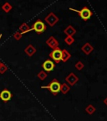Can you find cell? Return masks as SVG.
I'll list each match as a JSON object with an SVG mask.
<instances>
[{"label":"cell","mask_w":107,"mask_h":121,"mask_svg":"<svg viewBox=\"0 0 107 121\" xmlns=\"http://www.w3.org/2000/svg\"><path fill=\"white\" fill-rule=\"evenodd\" d=\"M71 57V55L70 54V52L67 51V50H63L62 51V58H61V60L64 61V62H66Z\"/></svg>","instance_id":"13"},{"label":"cell","mask_w":107,"mask_h":121,"mask_svg":"<svg viewBox=\"0 0 107 121\" xmlns=\"http://www.w3.org/2000/svg\"><path fill=\"white\" fill-rule=\"evenodd\" d=\"M93 50H94V48H93V46L90 43L85 44L82 46V48H81V51L85 53V55H90V53L93 51Z\"/></svg>","instance_id":"10"},{"label":"cell","mask_w":107,"mask_h":121,"mask_svg":"<svg viewBox=\"0 0 107 121\" xmlns=\"http://www.w3.org/2000/svg\"><path fill=\"white\" fill-rule=\"evenodd\" d=\"M19 29H20L21 34H24V33L28 32V31H29V30H31V29L28 26V25H27V24H23Z\"/></svg>","instance_id":"16"},{"label":"cell","mask_w":107,"mask_h":121,"mask_svg":"<svg viewBox=\"0 0 107 121\" xmlns=\"http://www.w3.org/2000/svg\"><path fill=\"white\" fill-rule=\"evenodd\" d=\"M95 106L92 105V104H90V105H88L85 108V111H86V113H88V114H93V113L95 112Z\"/></svg>","instance_id":"15"},{"label":"cell","mask_w":107,"mask_h":121,"mask_svg":"<svg viewBox=\"0 0 107 121\" xmlns=\"http://www.w3.org/2000/svg\"><path fill=\"white\" fill-rule=\"evenodd\" d=\"M70 10L78 13L79 14V16H80L81 19H84V20H85V21L88 20V19L91 17V15H92L91 11H90L88 8H86V7L83 8L81 10H76V9H70Z\"/></svg>","instance_id":"2"},{"label":"cell","mask_w":107,"mask_h":121,"mask_svg":"<svg viewBox=\"0 0 107 121\" xmlns=\"http://www.w3.org/2000/svg\"><path fill=\"white\" fill-rule=\"evenodd\" d=\"M64 33H65L68 36H73L76 33V30H75V29L74 28L73 26L70 25V26H68L67 28L64 30Z\"/></svg>","instance_id":"12"},{"label":"cell","mask_w":107,"mask_h":121,"mask_svg":"<svg viewBox=\"0 0 107 121\" xmlns=\"http://www.w3.org/2000/svg\"><path fill=\"white\" fill-rule=\"evenodd\" d=\"M49 56L55 60L56 63H59L61 60V58H62V51L58 49H55L52 51V52L49 54Z\"/></svg>","instance_id":"4"},{"label":"cell","mask_w":107,"mask_h":121,"mask_svg":"<svg viewBox=\"0 0 107 121\" xmlns=\"http://www.w3.org/2000/svg\"><path fill=\"white\" fill-rule=\"evenodd\" d=\"M64 41H65V43L67 44V45H70L75 42V39L73 38V36H68L67 35V37L64 39Z\"/></svg>","instance_id":"18"},{"label":"cell","mask_w":107,"mask_h":121,"mask_svg":"<svg viewBox=\"0 0 107 121\" xmlns=\"http://www.w3.org/2000/svg\"><path fill=\"white\" fill-rule=\"evenodd\" d=\"M104 104H105V105L107 106V97H106V98H105V100H104Z\"/></svg>","instance_id":"23"},{"label":"cell","mask_w":107,"mask_h":121,"mask_svg":"<svg viewBox=\"0 0 107 121\" xmlns=\"http://www.w3.org/2000/svg\"><path fill=\"white\" fill-rule=\"evenodd\" d=\"M12 97H13V95H12L11 92L8 89H4L0 93V99L5 103L8 102L12 98Z\"/></svg>","instance_id":"6"},{"label":"cell","mask_w":107,"mask_h":121,"mask_svg":"<svg viewBox=\"0 0 107 121\" xmlns=\"http://www.w3.org/2000/svg\"><path fill=\"white\" fill-rule=\"evenodd\" d=\"M46 44L49 45V47L52 48V49L55 50V49H58V46H59V42L56 40L55 37H49L47 40H46Z\"/></svg>","instance_id":"9"},{"label":"cell","mask_w":107,"mask_h":121,"mask_svg":"<svg viewBox=\"0 0 107 121\" xmlns=\"http://www.w3.org/2000/svg\"><path fill=\"white\" fill-rule=\"evenodd\" d=\"M42 67L44 68V70L46 72H51L54 70L55 68V64L51 60H46L42 64Z\"/></svg>","instance_id":"8"},{"label":"cell","mask_w":107,"mask_h":121,"mask_svg":"<svg viewBox=\"0 0 107 121\" xmlns=\"http://www.w3.org/2000/svg\"><path fill=\"white\" fill-rule=\"evenodd\" d=\"M32 30H34L38 34H41V33H43L44 31L46 30V25H44V22H42L40 20H38L34 24V25L32 27Z\"/></svg>","instance_id":"3"},{"label":"cell","mask_w":107,"mask_h":121,"mask_svg":"<svg viewBox=\"0 0 107 121\" xmlns=\"http://www.w3.org/2000/svg\"><path fill=\"white\" fill-rule=\"evenodd\" d=\"M65 81H66V82H67L68 85L74 86L78 82V81H79V78H78L77 76L75 75V73L71 72V73H70L65 78Z\"/></svg>","instance_id":"5"},{"label":"cell","mask_w":107,"mask_h":121,"mask_svg":"<svg viewBox=\"0 0 107 121\" xmlns=\"http://www.w3.org/2000/svg\"><path fill=\"white\" fill-rule=\"evenodd\" d=\"M60 86H61V84L59 82L58 80L54 79L50 83H49V85L43 86V87H41L44 89H49L53 94L56 95L60 92Z\"/></svg>","instance_id":"1"},{"label":"cell","mask_w":107,"mask_h":121,"mask_svg":"<svg viewBox=\"0 0 107 121\" xmlns=\"http://www.w3.org/2000/svg\"><path fill=\"white\" fill-rule=\"evenodd\" d=\"M45 21H46L50 26H54V25L59 21V19H58V17H56L53 13H50L47 17L45 18Z\"/></svg>","instance_id":"7"},{"label":"cell","mask_w":107,"mask_h":121,"mask_svg":"<svg viewBox=\"0 0 107 121\" xmlns=\"http://www.w3.org/2000/svg\"><path fill=\"white\" fill-rule=\"evenodd\" d=\"M24 51H25V53H26L27 55L28 56H34V54H35L36 49L34 48V45H28L26 48H25Z\"/></svg>","instance_id":"11"},{"label":"cell","mask_w":107,"mask_h":121,"mask_svg":"<svg viewBox=\"0 0 107 121\" xmlns=\"http://www.w3.org/2000/svg\"><path fill=\"white\" fill-rule=\"evenodd\" d=\"M21 35H22V34L21 33H19V32H17V33H15L14 34V35H13V37L16 39V40H20V38H21Z\"/></svg>","instance_id":"22"},{"label":"cell","mask_w":107,"mask_h":121,"mask_svg":"<svg viewBox=\"0 0 107 121\" xmlns=\"http://www.w3.org/2000/svg\"><path fill=\"white\" fill-rule=\"evenodd\" d=\"M11 9H12V6L10 5L9 4H8V3H6V4L3 6V9L6 12H8L9 10H11Z\"/></svg>","instance_id":"21"},{"label":"cell","mask_w":107,"mask_h":121,"mask_svg":"<svg viewBox=\"0 0 107 121\" xmlns=\"http://www.w3.org/2000/svg\"><path fill=\"white\" fill-rule=\"evenodd\" d=\"M75 68H76L78 71H81L83 68H84V64H83L81 61H78V62L75 64Z\"/></svg>","instance_id":"20"},{"label":"cell","mask_w":107,"mask_h":121,"mask_svg":"<svg viewBox=\"0 0 107 121\" xmlns=\"http://www.w3.org/2000/svg\"><path fill=\"white\" fill-rule=\"evenodd\" d=\"M47 77H48V74L46 73V72H44V71H41V72H40L39 74H38V78H40V80H42V81L46 79Z\"/></svg>","instance_id":"17"},{"label":"cell","mask_w":107,"mask_h":121,"mask_svg":"<svg viewBox=\"0 0 107 121\" xmlns=\"http://www.w3.org/2000/svg\"><path fill=\"white\" fill-rule=\"evenodd\" d=\"M70 90V86L68 85L67 83H63L60 86V92L63 93V94H66V93Z\"/></svg>","instance_id":"14"},{"label":"cell","mask_w":107,"mask_h":121,"mask_svg":"<svg viewBox=\"0 0 107 121\" xmlns=\"http://www.w3.org/2000/svg\"><path fill=\"white\" fill-rule=\"evenodd\" d=\"M8 70V67L6 65H4V63L0 62V73L1 74H4L6 71Z\"/></svg>","instance_id":"19"}]
</instances>
